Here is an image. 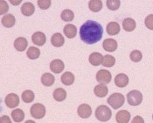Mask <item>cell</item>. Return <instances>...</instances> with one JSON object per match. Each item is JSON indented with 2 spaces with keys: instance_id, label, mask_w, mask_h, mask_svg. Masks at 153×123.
Here are the masks:
<instances>
[{
  "instance_id": "30bf717a",
  "label": "cell",
  "mask_w": 153,
  "mask_h": 123,
  "mask_svg": "<svg viewBox=\"0 0 153 123\" xmlns=\"http://www.w3.org/2000/svg\"><path fill=\"white\" fill-rule=\"evenodd\" d=\"M115 84H116V86L120 87V88H123V87L127 86L129 84L128 76L123 73H120L117 75L115 77Z\"/></svg>"
},
{
  "instance_id": "74e56055",
  "label": "cell",
  "mask_w": 153,
  "mask_h": 123,
  "mask_svg": "<svg viewBox=\"0 0 153 123\" xmlns=\"http://www.w3.org/2000/svg\"><path fill=\"white\" fill-rule=\"evenodd\" d=\"M131 123H144V121H143V119L142 118L141 116H136L132 120Z\"/></svg>"
},
{
  "instance_id": "277c9868",
  "label": "cell",
  "mask_w": 153,
  "mask_h": 123,
  "mask_svg": "<svg viewBox=\"0 0 153 123\" xmlns=\"http://www.w3.org/2000/svg\"><path fill=\"white\" fill-rule=\"evenodd\" d=\"M127 101L132 106H137L140 105L143 101V95L139 91L133 90L127 94Z\"/></svg>"
},
{
  "instance_id": "5b68a950",
  "label": "cell",
  "mask_w": 153,
  "mask_h": 123,
  "mask_svg": "<svg viewBox=\"0 0 153 123\" xmlns=\"http://www.w3.org/2000/svg\"><path fill=\"white\" fill-rule=\"evenodd\" d=\"M30 112L33 118L42 119L46 114V107L40 103H36L33 106H32L30 109Z\"/></svg>"
},
{
  "instance_id": "ac0fdd59",
  "label": "cell",
  "mask_w": 153,
  "mask_h": 123,
  "mask_svg": "<svg viewBox=\"0 0 153 123\" xmlns=\"http://www.w3.org/2000/svg\"><path fill=\"white\" fill-rule=\"evenodd\" d=\"M106 31L109 35H117L120 32V26L117 22L112 21L107 25Z\"/></svg>"
},
{
  "instance_id": "8d00e7d4",
  "label": "cell",
  "mask_w": 153,
  "mask_h": 123,
  "mask_svg": "<svg viewBox=\"0 0 153 123\" xmlns=\"http://www.w3.org/2000/svg\"><path fill=\"white\" fill-rule=\"evenodd\" d=\"M0 123H12L11 118L7 115H3L0 118Z\"/></svg>"
},
{
  "instance_id": "9c48e42d",
  "label": "cell",
  "mask_w": 153,
  "mask_h": 123,
  "mask_svg": "<svg viewBox=\"0 0 153 123\" xmlns=\"http://www.w3.org/2000/svg\"><path fill=\"white\" fill-rule=\"evenodd\" d=\"M32 40L37 46H43L47 41L46 34L42 32H36L32 36Z\"/></svg>"
},
{
  "instance_id": "6da1fadb",
  "label": "cell",
  "mask_w": 153,
  "mask_h": 123,
  "mask_svg": "<svg viewBox=\"0 0 153 123\" xmlns=\"http://www.w3.org/2000/svg\"><path fill=\"white\" fill-rule=\"evenodd\" d=\"M103 35L102 25L94 20H88L80 28V37L86 44L92 45L100 41Z\"/></svg>"
},
{
  "instance_id": "4fadbf2b",
  "label": "cell",
  "mask_w": 153,
  "mask_h": 123,
  "mask_svg": "<svg viewBox=\"0 0 153 123\" xmlns=\"http://www.w3.org/2000/svg\"><path fill=\"white\" fill-rule=\"evenodd\" d=\"M102 47L108 52H114L117 49V42L114 39H106L102 43Z\"/></svg>"
},
{
  "instance_id": "ffe728a7",
  "label": "cell",
  "mask_w": 153,
  "mask_h": 123,
  "mask_svg": "<svg viewBox=\"0 0 153 123\" xmlns=\"http://www.w3.org/2000/svg\"><path fill=\"white\" fill-rule=\"evenodd\" d=\"M34 11H35V7H34L33 4H32L30 2L25 3L22 5V7H21V12L25 16H31V15H33Z\"/></svg>"
},
{
  "instance_id": "2e32d148",
  "label": "cell",
  "mask_w": 153,
  "mask_h": 123,
  "mask_svg": "<svg viewBox=\"0 0 153 123\" xmlns=\"http://www.w3.org/2000/svg\"><path fill=\"white\" fill-rule=\"evenodd\" d=\"M64 42H65V39H64L63 35L59 33H56V34H53V36L51 37V43L54 47L59 48V47L63 46Z\"/></svg>"
},
{
  "instance_id": "7402d4cb",
  "label": "cell",
  "mask_w": 153,
  "mask_h": 123,
  "mask_svg": "<svg viewBox=\"0 0 153 123\" xmlns=\"http://www.w3.org/2000/svg\"><path fill=\"white\" fill-rule=\"evenodd\" d=\"M55 78L51 73H44L41 76V83L45 86H52L54 84Z\"/></svg>"
},
{
  "instance_id": "d6a6232c",
  "label": "cell",
  "mask_w": 153,
  "mask_h": 123,
  "mask_svg": "<svg viewBox=\"0 0 153 123\" xmlns=\"http://www.w3.org/2000/svg\"><path fill=\"white\" fill-rule=\"evenodd\" d=\"M130 60L134 62H138L142 60L143 58V55H142L141 51L139 50H134L130 53Z\"/></svg>"
},
{
  "instance_id": "4316f807",
  "label": "cell",
  "mask_w": 153,
  "mask_h": 123,
  "mask_svg": "<svg viewBox=\"0 0 153 123\" xmlns=\"http://www.w3.org/2000/svg\"><path fill=\"white\" fill-rule=\"evenodd\" d=\"M88 7L92 12H100L102 8V2L101 0H91L88 3Z\"/></svg>"
},
{
  "instance_id": "f546056e",
  "label": "cell",
  "mask_w": 153,
  "mask_h": 123,
  "mask_svg": "<svg viewBox=\"0 0 153 123\" xmlns=\"http://www.w3.org/2000/svg\"><path fill=\"white\" fill-rule=\"evenodd\" d=\"M22 99L25 103H31L34 99V93L31 90H26L22 93Z\"/></svg>"
},
{
  "instance_id": "ab89813d",
  "label": "cell",
  "mask_w": 153,
  "mask_h": 123,
  "mask_svg": "<svg viewBox=\"0 0 153 123\" xmlns=\"http://www.w3.org/2000/svg\"><path fill=\"white\" fill-rule=\"evenodd\" d=\"M25 123H35V122H33V121H31V120H29V121H26Z\"/></svg>"
},
{
  "instance_id": "60d3db41",
  "label": "cell",
  "mask_w": 153,
  "mask_h": 123,
  "mask_svg": "<svg viewBox=\"0 0 153 123\" xmlns=\"http://www.w3.org/2000/svg\"><path fill=\"white\" fill-rule=\"evenodd\" d=\"M152 119H153V114H152Z\"/></svg>"
},
{
  "instance_id": "f1b7e54d",
  "label": "cell",
  "mask_w": 153,
  "mask_h": 123,
  "mask_svg": "<svg viewBox=\"0 0 153 123\" xmlns=\"http://www.w3.org/2000/svg\"><path fill=\"white\" fill-rule=\"evenodd\" d=\"M60 17H61V20L63 21H65V22H70V21H72L74 20V12H72L71 10L66 9V10H64L63 12H61Z\"/></svg>"
},
{
  "instance_id": "44dd1931",
  "label": "cell",
  "mask_w": 153,
  "mask_h": 123,
  "mask_svg": "<svg viewBox=\"0 0 153 123\" xmlns=\"http://www.w3.org/2000/svg\"><path fill=\"white\" fill-rule=\"evenodd\" d=\"M108 92V87L105 85H98L94 87V93L99 98H103L105 97Z\"/></svg>"
},
{
  "instance_id": "ba28073f",
  "label": "cell",
  "mask_w": 153,
  "mask_h": 123,
  "mask_svg": "<svg viewBox=\"0 0 153 123\" xmlns=\"http://www.w3.org/2000/svg\"><path fill=\"white\" fill-rule=\"evenodd\" d=\"M77 112L81 118L87 119V118L90 117V115L92 114V108L88 104H82L79 106Z\"/></svg>"
},
{
  "instance_id": "8992f818",
  "label": "cell",
  "mask_w": 153,
  "mask_h": 123,
  "mask_svg": "<svg viewBox=\"0 0 153 123\" xmlns=\"http://www.w3.org/2000/svg\"><path fill=\"white\" fill-rule=\"evenodd\" d=\"M111 73L107 70H100L96 74V81L102 85H106L111 81Z\"/></svg>"
},
{
  "instance_id": "5bb4252c",
  "label": "cell",
  "mask_w": 153,
  "mask_h": 123,
  "mask_svg": "<svg viewBox=\"0 0 153 123\" xmlns=\"http://www.w3.org/2000/svg\"><path fill=\"white\" fill-rule=\"evenodd\" d=\"M28 46L27 40L24 37H19L14 41V48L19 52L25 51L26 49V47Z\"/></svg>"
},
{
  "instance_id": "603a6c76",
  "label": "cell",
  "mask_w": 153,
  "mask_h": 123,
  "mask_svg": "<svg viewBox=\"0 0 153 123\" xmlns=\"http://www.w3.org/2000/svg\"><path fill=\"white\" fill-rule=\"evenodd\" d=\"M61 83L65 86H71L74 82V76L72 72H65L61 76Z\"/></svg>"
},
{
  "instance_id": "d6986e66",
  "label": "cell",
  "mask_w": 153,
  "mask_h": 123,
  "mask_svg": "<svg viewBox=\"0 0 153 123\" xmlns=\"http://www.w3.org/2000/svg\"><path fill=\"white\" fill-rule=\"evenodd\" d=\"M64 34L65 35L69 38V39H73L74 37L76 36V34H77V28L75 26L72 24H68L67 26H65L64 29Z\"/></svg>"
},
{
  "instance_id": "1f68e13d",
  "label": "cell",
  "mask_w": 153,
  "mask_h": 123,
  "mask_svg": "<svg viewBox=\"0 0 153 123\" xmlns=\"http://www.w3.org/2000/svg\"><path fill=\"white\" fill-rule=\"evenodd\" d=\"M107 7L111 11H116L119 9L121 2L119 0H108L107 1Z\"/></svg>"
},
{
  "instance_id": "7a4b0ae2",
  "label": "cell",
  "mask_w": 153,
  "mask_h": 123,
  "mask_svg": "<svg viewBox=\"0 0 153 123\" xmlns=\"http://www.w3.org/2000/svg\"><path fill=\"white\" fill-rule=\"evenodd\" d=\"M112 116V112L110 110L109 107H108L107 106L102 105L100 106H98L95 110V117L98 121L105 122L110 120Z\"/></svg>"
},
{
  "instance_id": "d590c367",
  "label": "cell",
  "mask_w": 153,
  "mask_h": 123,
  "mask_svg": "<svg viewBox=\"0 0 153 123\" xmlns=\"http://www.w3.org/2000/svg\"><path fill=\"white\" fill-rule=\"evenodd\" d=\"M9 10V6L8 4L5 1H0V14L3 15L4 13L8 12Z\"/></svg>"
},
{
  "instance_id": "e0dca14e",
  "label": "cell",
  "mask_w": 153,
  "mask_h": 123,
  "mask_svg": "<svg viewBox=\"0 0 153 123\" xmlns=\"http://www.w3.org/2000/svg\"><path fill=\"white\" fill-rule=\"evenodd\" d=\"M15 21H16L15 17L12 14H5L1 20L2 25L5 27H8V28L12 27L15 25Z\"/></svg>"
},
{
  "instance_id": "cb8c5ba5",
  "label": "cell",
  "mask_w": 153,
  "mask_h": 123,
  "mask_svg": "<svg viewBox=\"0 0 153 123\" xmlns=\"http://www.w3.org/2000/svg\"><path fill=\"white\" fill-rule=\"evenodd\" d=\"M53 96L56 101L61 102V101L65 100L67 98V92L63 88H58L53 92Z\"/></svg>"
},
{
  "instance_id": "8fae6325",
  "label": "cell",
  "mask_w": 153,
  "mask_h": 123,
  "mask_svg": "<svg viewBox=\"0 0 153 123\" xmlns=\"http://www.w3.org/2000/svg\"><path fill=\"white\" fill-rule=\"evenodd\" d=\"M64 68H65L64 62L59 59H55L50 63V70L56 74L60 73L64 70Z\"/></svg>"
},
{
  "instance_id": "52a82bcc",
  "label": "cell",
  "mask_w": 153,
  "mask_h": 123,
  "mask_svg": "<svg viewBox=\"0 0 153 123\" xmlns=\"http://www.w3.org/2000/svg\"><path fill=\"white\" fill-rule=\"evenodd\" d=\"M4 103L9 108H15L19 105V97L15 93H10L4 98Z\"/></svg>"
},
{
  "instance_id": "484cf974",
  "label": "cell",
  "mask_w": 153,
  "mask_h": 123,
  "mask_svg": "<svg viewBox=\"0 0 153 123\" xmlns=\"http://www.w3.org/2000/svg\"><path fill=\"white\" fill-rule=\"evenodd\" d=\"M12 118L15 122H21L25 119V112L21 109H15L12 112Z\"/></svg>"
},
{
  "instance_id": "f35d334b",
  "label": "cell",
  "mask_w": 153,
  "mask_h": 123,
  "mask_svg": "<svg viewBox=\"0 0 153 123\" xmlns=\"http://www.w3.org/2000/svg\"><path fill=\"white\" fill-rule=\"evenodd\" d=\"M10 2H11V4H13V5H18V4H19L22 1H21V0H11Z\"/></svg>"
},
{
  "instance_id": "4dcf8cb0",
  "label": "cell",
  "mask_w": 153,
  "mask_h": 123,
  "mask_svg": "<svg viewBox=\"0 0 153 123\" xmlns=\"http://www.w3.org/2000/svg\"><path fill=\"white\" fill-rule=\"evenodd\" d=\"M116 63V59L114 56L110 55H106L103 56V61H102V65L105 67H112Z\"/></svg>"
},
{
  "instance_id": "9a60e30c",
  "label": "cell",
  "mask_w": 153,
  "mask_h": 123,
  "mask_svg": "<svg viewBox=\"0 0 153 123\" xmlns=\"http://www.w3.org/2000/svg\"><path fill=\"white\" fill-rule=\"evenodd\" d=\"M89 62L94 65V66H99L100 64L102 63V61H103V56L102 54L100 53H97V52H94L92 53L90 56H89Z\"/></svg>"
},
{
  "instance_id": "3957f363",
  "label": "cell",
  "mask_w": 153,
  "mask_h": 123,
  "mask_svg": "<svg viewBox=\"0 0 153 123\" xmlns=\"http://www.w3.org/2000/svg\"><path fill=\"white\" fill-rule=\"evenodd\" d=\"M107 101H108V104L111 107H113L114 109H118L123 106V105L124 104L125 98L122 93L117 92V93H113L112 95H110V97H108Z\"/></svg>"
},
{
  "instance_id": "e575fe53",
  "label": "cell",
  "mask_w": 153,
  "mask_h": 123,
  "mask_svg": "<svg viewBox=\"0 0 153 123\" xmlns=\"http://www.w3.org/2000/svg\"><path fill=\"white\" fill-rule=\"evenodd\" d=\"M144 24H145V26L148 29L153 30V14H150L149 16H147L145 18Z\"/></svg>"
},
{
  "instance_id": "d4e9b609",
  "label": "cell",
  "mask_w": 153,
  "mask_h": 123,
  "mask_svg": "<svg viewBox=\"0 0 153 123\" xmlns=\"http://www.w3.org/2000/svg\"><path fill=\"white\" fill-rule=\"evenodd\" d=\"M123 29L127 32H132L136 28V21L133 19L127 18L123 21Z\"/></svg>"
},
{
  "instance_id": "83f0119b",
  "label": "cell",
  "mask_w": 153,
  "mask_h": 123,
  "mask_svg": "<svg viewBox=\"0 0 153 123\" xmlns=\"http://www.w3.org/2000/svg\"><path fill=\"white\" fill-rule=\"evenodd\" d=\"M26 55H27V56H28L29 59L35 60V59L39 57L40 51H39V49H38V48H36V47H31V48H29L28 50H27Z\"/></svg>"
},
{
  "instance_id": "7c38bea8",
  "label": "cell",
  "mask_w": 153,
  "mask_h": 123,
  "mask_svg": "<svg viewBox=\"0 0 153 123\" xmlns=\"http://www.w3.org/2000/svg\"><path fill=\"white\" fill-rule=\"evenodd\" d=\"M117 123H129L130 121V113L127 110H121L116 115Z\"/></svg>"
},
{
  "instance_id": "836d02e7",
  "label": "cell",
  "mask_w": 153,
  "mask_h": 123,
  "mask_svg": "<svg viewBox=\"0 0 153 123\" xmlns=\"http://www.w3.org/2000/svg\"><path fill=\"white\" fill-rule=\"evenodd\" d=\"M38 5L39 6L40 9L47 10L51 5V1L50 0H39L38 1Z\"/></svg>"
}]
</instances>
